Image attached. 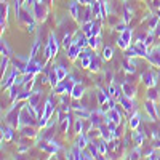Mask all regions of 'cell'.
Masks as SVG:
<instances>
[{"instance_id":"obj_19","label":"cell","mask_w":160,"mask_h":160,"mask_svg":"<svg viewBox=\"0 0 160 160\" xmlns=\"http://www.w3.org/2000/svg\"><path fill=\"white\" fill-rule=\"evenodd\" d=\"M120 87H122V91H123V95H125V96H130V98L135 96L136 90H135V87H133V85H130V82H123Z\"/></svg>"},{"instance_id":"obj_16","label":"cell","mask_w":160,"mask_h":160,"mask_svg":"<svg viewBox=\"0 0 160 160\" xmlns=\"http://www.w3.org/2000/svg\"><path fill=\"white\" fill-rule=\"evenodd\" d=\"M101 59H102V56L99 58L96 53H93V56H91V64H90V71L91 72H98L99 69H101Z\"/></svg>"},{"instance_id":"obj_39","label":"cell","mask_w":160,"mask_h":160,"mask_svg":"<svg viewBox=\"0 0 160 160\" xmlns=\"http://www.w3.org/2000/svg\"><path fill=\"white\" fill-rule=\"evenodd\" d=\"M115 29H117L118 32H123V31L127 29V26H125V22H120V24H117V26H115Z\"/></svg>"},{"instance_id":"obj_29","label":"cell","mask_w":160,"mask_h":160,"mask_svg":"<svg viewBox=\"0 0 160 160\" xmlns=\"http://www.w3.org/2000/svg\"><path fill=\"white\" fill-rule=\"evenodd\" d=\"M133 141H135V144L141 146L144 142V133L142 131H133Z\"/></svg>"},{"instance_id":"obj_21","label":"cell","mask_w":160,"mask_h":160,"mask_svg":"<svg viewBox=\"0 0 160 160\" xmlns=\"http://www.w3.org/2000/svg\"><path fill=\"white\" fill-rule=\"evenodd\" d=\"M99 130H101V131H99L101 138H104L108 142H109L111 139H114V136H112V131L109 130V127H108V125H106V127H104V125H99Z\"/></svg>"},{"instance_id":"obj_22","label":"cell","mask_w":160,"mask_h":160,"mask_svg":"<svg viewBox=\"0 0 160 160\" xmlns=\"http://www.w3.org/2000/svg\"><path fill=\"white\" fill-rule=\"evenodd\" d=\"M21 135L34 138V136H37V131H35V128L32 125H24V127H21Z\"/></svg>"},{"instance_id":"obj_37","label":"cell","mask_w":160,"mask_h":160,"mask_svg":"<svg viewBox=\"0 0 160 160\" xmlns=\"http://www.w3.org/2000/svg\"><path fill=\"white\" fill-rule=\"evenodd\" d=\"M8 62H10L8 56H3V59H2V64H0V68H2V75L7 72V66H8Z\"/></svg>"},{"instance_id":"obj_28","label":"cell","mask_w":160,"mask_h":160,"mask_svg":"<svg viewBox=\"0 0 160 160\" xmlns=\"http://www.w3.org/2000/svg\"><path fill=\"white\" fill-rule=\"evenodd\" d=\"M0 50H2V55L3 56H11V48H10V45H8V42L7 40H3L2 38V43H0Z\"/></svg>"},{"instance_id":"obj_17","label":"cell","mask_w":160,"mask_h":160,"mask_svg":"<svg viewBox=\"0 0 160 160\" xmlns=\"http://www.w3.org/2000/svg\"><path fill=\"white\" fill-rule=\"evenodd\" d=\"M80 53H82V47H78L77 43H72L68 48V58L69 59H75L77 56H80Z\"/></svg>"},{"instance_id":"obj_14","label":"cell","mask_w":160,"mask_h":160,"mask_svg":"<svg viewBox=\"0 0 160 160\" xmlns=\"http://www.w3.org/2000/svg\"><path fill=\"white\" fill-rule=\"evenodd\" d=\"M106 115H108L112 122H115L117 125H120L122 123V114H120V111L117 109V108H114V109H109L108 112H106Z\"/></svg>"},{"instance_id":"obj_6","label":"cell","mask_w":160,"mask_h":160,"mask_svg":"<svg viewBox=\"0 0 160 160\" xmlns=\"http://www.w3.org/2000/svg\"><path fill=\"white\" fill-rule=\"evenodd\" d=\"M148 61L152 64V66H157V68H160V48H152L149 50L148 53Z\"/></svg>"},{"instance_id":"obj_9","label":"cell","mask_w":160,"mask_h":160,"mask_svg":"<svg viewBox=\"0 0 160 160\" xmlns=\"http://www.w3.org/2000/svg\"><path fill=\"white\" fill-rule=\"evenodd\" d=\"M144 108H146V111H148V114H149L151 120H157V118H158V112H157V106H155V102H154V101L148 99V101L144 102Z\"/></svg>"},{"instance_id":"obj_3","label":"cell","mask_w":160,"mask_h":160,"mask_svg":"<svg viewBox=\"0 0 160 160\" xmlns=\"http://www.w3.org/2000/svg\"><path fill=\"white\" fill-rule=\"evenodd\" d=\"M131 35H133V31L130 28H127L123 32H120V37L117 40V45L122 50H127L130 47V42H131Z\"/></svg>"},{"instance_id":"obj_33","label":"cell","mask_w":160,"mask_h":160,"mask_svg":"<svg viewBox=\"0 0 160 160\" xmlns=\"http://www.w3.org/2000/svg\"><path fill=\"white\" fill-rule=\"evenodd\" d=\"M74 131L77 133V135H78V133H83V120H82V118H77V120H75Z\"/></svg>"},{"instance_id":"obj_2","label":"cell","mask_w":160,"mask_h":160,"mask_svg":"<svg viewBox=\"0 0 160 160\" xmlns=\"http://www.w3.org/2000/svg\"><path fill=\"white\" fill-rule=\"evenodd\" d=\"M45 5H47V3L42 2V0H35V3H34V7H32V15H34V18H35L37 21H43V19H47L48 10H47Z\"/></svg>"},{"instance_id":"obj_24","label":"cell","mask_w":160,"mask_h":160,"mask_svg":"<svg viewBox=\"0 0 160 160\" xmlns=\"http://www.w3.org/2000/svg\"><path fill=\"white\" fill-rule=\"evenodd\" d=\"M99 45H101V35H90L88 37V47L96 50Z\"/></svg>"},{"instance_id":"obj_38","label":"cell","mask_w":160,"mask_h":160,"mask_svg":"<svg viewBox=\"0 0 160 160\" xmlns=\"http://www.w3.org/2000/svg\"><path fill=\"white\" fill-rule=\"evenodd\" d=\"M139 157H141V149H139V146H138L135 151L130 152V158H139Z\"/></svg>"},{"instance_id":"obj_11","label":"cell","mask_w":160,"mask_h":160,"mask_svg":"<svg viewBox=\"0 0 160 160\" xmlns=\"http://www.w3.org/2000/svg\"><path fill=\"white\" fill-rule=\"evenodd\" d=\"M80 5H82V3H80L78 0H71V2H69L71 15H72L74 19H78V21H80V16H82V15H80Z\"/></svg>"},{"instance_id":"obj_23","label":"cell","mask_w":160,"mask_h":160,"mask_svg":"<svg viewBox=\"0 0 160 160\" xmlns=\"http://www.w3.org/2000/svg\"><path fill=\"white\" fill-rule=\"evenodd\" d=\"M7 19H8V3H2V32L7 29Z\"/></svg>"},{"instance_id":"obj_1","label":"cell","mask_w":160,"mask_h":160,"mask_svg":"<svg viewBox=\"0 0 160 160\" xmlns=\"http://www.w3.org/2000/svg\"><path fill=\"white\" fill-rule=\"evenodd\" d=\"M21 109H22V106L19 101H15L11 106V109L7 112V123L11 125L13 128H18L19 127V114H21Z\"/></svg>"},{"instance_id":"obj_8","label":"cell","mask_w":160,"mask_h":160,"mask_svg":"<svg viewBox=\"0 0 160 160\" xmlns=\"http://www.w3.org/2000/svg\"><path fill=\"white\" fill-rule=\"evenodd\" d=\"M141 78H142V82H144L146 85H148L149 88L157 85V75H155V72H152V71L144 72V74L141 75Z\"/></svg>"},{"instance_id":"obj_26","label":"cell","mask_w":160,"mask_h":160,"mask_svg":"<svg viewBox=\"0 0 160 160\" xmlns=\"http://www.w3.org/2000/svg\"><path fill=\"white\" fill-rule=\"evenodd\" d=\"M112 55H114V50H112V47H109V45H106V47H102V53H101V56H102V59H106V61H109V59H112Z\"/></svg>"},{"instance_id":"obj_34","label":"cell","mask_w":160,"mask_h":160,"mask_svg":"<svg viewBox=\"0 0 160 160\" xmlns=\"http://www.w3.org/2000/svg\"><path fill=\"white\" fill-rule=\"evenodd\" d=\"M91 56H93V55H90V56H82V58H80V59H82V61H80V66L88 69L90 64H91Z\"/></svg>"},{"instance_id":"obj_15","label":"cell","mask_w":160,"mask_h":160,"mask_svg":"<svg viewBox=\"0 0 160 160\" xmlns=\"http://www.w3.org/2000/svg\"><path fill=\"white\" fill-rule=\"evenodd\" d=\"M83 93H85V88L77 82V83L74 85V88H72V91L69 93V95H71V98H72V99H80V98L83 96Z\"/></svg>"},{"instance_id":"obj_18","label":"cell","mask_w":160,"mask_h":160,"mask_svg":"<svg viewBox=\"0 0 160 160\" xmlns=\"http://www.w3.org/2000/svg\"><path fill=\"white\" fill-rule=\"evenodd\" d=\"M75 144L78 146L80 149L87 148V146L90 144V139H88V136L85 135V131H83V133H78V135H77V141H75Z\"/></svg>"},{"instance_id":"obj_10","label":"cell","mask_w":160,"mask_h":160,"mask_svg":"<svg viewBox=\"0 0 160 160\" xmlns=\"http://www.w3.org/2000/svg\"><path fill=\"white\" fill-rule=\"evenodd\" d=\"M131 47L135 48V51H136V55H138V56H148L149 50H148V45H146L142 40H136V42L133 43Z\"/></svg>"},{"instance_id":"obj_32","label":"cell","mask_w":160,"mask_h":160,"mask_svg":"<svg viewBox=\"0 0 160 160\" xmlns=\"http://www.w3.org/2000/svg\"><path fill=\"white\" fill-rule=\"evenodd\" d=\"M148 99H151V101H154V102L158 101V91H157L154 87H151L149 91H148Z\"/></svg>"},{"instance_id":"obj_13","label":"cell","mask_w":160,"mask_h":160,"mask_svg":"<svg viewBox=\"0 0 160 160\" xmlns=\"http://www.w3.org/2000/svg\"><path fill=\"white\" fill-rule=\"evenodd\" d=\"M128 118H130V127H131L133 130H138V127H139V123H141V115L136 112V109L131 111V112H128Z\"/></svg>"},{"instance_id":"obj_5","label":"cell","mask_w":160,"mask_h":160,"mask_svg":"<svg viewBox=\"0 0 160 160\" xmlns=\"http://www.w3.org/2000/svg\"><path fill=\"white\" fill-rule=\"evenodd\" d=\"M19 74H21V72H19L16 68H13V71L10 72L8 78L2 82V88H3V90H8L10 87H13V85H15V82H16V78L19 77Z\"/></svg>"},{"instance_id":"obj_7","label":"cell","mask_w":160,"mask_h":160,"mask_svg":"<svg viewBox=\"0 0 160 160\" xmlns=\"http://www.w3.org/2000/svg\"><path fill=\"white\" fill-rule=\"evenodd\" d=\"M118 102L123 106V109H125L127 112H131V111H135V109H136V102H135V101H131L130 96L122 95V96L118 98Z\"/></svg>"},{"instance_id":"obj_35","label":"cell","mask_w":160,"mask_h":160,"mask_svg":"<svg viewBox=\"0 0 160 160\" xmlns=\"http://www.w3.org/2000/svg\"><path fill=\"white\" fill-rule=\"evenodd\" d=\"M160 24V19H158V16H152L151 18V21H149V29H152V31H155V28Z\"/></svg>"},{"instance_id":"obj_30","label":"cell","mask_w":160,"mask_h":160,"mask_svg":"<svg viewBox=\"0 0 160 160\" xmlns=\"http://www.w3.org/2000/svg\"><path fill=\"white\" fill-rule=\"evenodd\" d=\"M71 123H72V115L69 114L68 117H66V120L61 122V131H68L71 128Z\"/></svg>"},{"instance_id":"obj_31","label":"cell","mask_w":160,"mask_h":160,"mask_svg":"<svg viewBox=\"0 0 160 160\" xmlns=\"http://www.w3.org/2000/svg\"><path fill=\"white\" fill-rule=\"evenodd\" d=\"M74 43V35H71V34H66L64 35V38H62V47L68 50L71 45Z\"/></svg>"},{"instance_id":"obj_41","label":"cell","mask_w":160,"mask_h":160,"mask_svg":"<svg viewBox=\"0 0 160 160\" xmlns=\"http://www.w3.org/2000/svg\"><path fill=\"white\" fill-rule=\"evenodd\" d=\"M42 2H45V3H51L53 0H42Z\"/></svg>"},{"instance_id":"obj_25","label":"cell","mask_w":160,"mask_h":160,"mask_svg":"<svg viewBox=\"0 0 160 160\" xmlns=\"http://www.w3.org/2000/svg\"><path fill=\"white\" fill-rule=\"evenodd\" d=\"M2 136L3 141H11L13 139V127H2Z\"/></svg>"},{"instance_id":"obj_12","label":"cell","mask_w":160,"mask_h":160,"mask_svg":"<svg viewBox=\"0 0 160 160\" xmlns=\"http://www.w3.org/2000/svg\"><path fill=\"white\" fill-rule=\"evenodd\" d=\"M47 47H50L51 53H53V56L58 55V50H59V42H58V38L55 34H50L48 35V42H47Z\"/></svg>"},{"instance_id":"obj_36","label":"cell","mask_w":160,"mask_h":160,"mask_svg":"<svg viewBox=\"0 0 160 160\" xmlns=\"http://www.w3.org/2000/svg\"><path fill=\"white\" fill-rule=\"evenodd\" d=\"M91 35H101V24H99L98 21H95V24H93Z\"/></svg>"},{"instance_id":"obj_20","label":"cell","mask_w":160,"mask_h":160,"mask_svg":"<svg viewBox=\"0 0 160 160\" xmlns=\"http://www.w3.org/2000/svg\"><path fill=\"white\" fill-rule=\"evenodd\" d=\"M55 71H56V74H58L59 82H61V80H66V78H68V75H69V72H68V68H66V66H62V64H59V66H55Z\"/></svg>"},{"instance_id":"obj_27","label":"cell","mask_w":160,"mask_h":160,"mask_svg":"<svg viewBox=\"0 0 160 160\" xmlns=\"http://www.w3.org/2000/svg\"><path fill=\"white\" fill-rule=\"evenodd\" d=\"M38 48H40V32L37 34V37H35V40H34V47H32V50H31V56H29V58H35V56H37Z\"/></svg>"},{"instance_id":"obj_4","label":"cell","mask_w":160,"mask_h":160,"mask_svg":"<svg viewBox=\"0 0 160 160\" xmlns=\"http://www.w3.org/2000/svg\"><path fill=\"white\" fill-rule=\"evenodd\" d=\"M42 69H43V64L40 61H37L35 58H31L29 62H28V68H26V72H31V74L37 75V74L42 72Z\"/></svg>"},{"instance_id":"obj_40","label":"cell","mask_w":160,"mask_h":160,"mask_svg":"<svg viewBox=\"0 0 160 160\" xmlns=\"http://www.w3.org/2000/svg\"><path fill=\"white\" fill-rule=\"evenodd\" d=\"M78 2L82 3V5H90V3L93 2V0H78Z\"/></svg>"}]
</instances>
